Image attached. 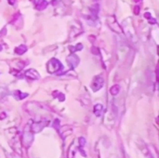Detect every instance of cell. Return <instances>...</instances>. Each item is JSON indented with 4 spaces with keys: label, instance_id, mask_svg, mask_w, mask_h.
Segmentation results:
<instances>
[{
    "label": "cell",
    "instance_id": "cell-15",
    "mask_svg": "<svg viewBox=\"0 0 159 158\" xmlns=\"http://www.w3.org/2000/svg\"><path fill=\"white\" fill-rule=\"evenodd\" d=\"M53 96L55 98H57L60 102H63L64 99H65L64 94H62V92H59V91H55V92H53Z\"/></svg>",
    "mask_w": 159,
    "mask_h": 158
},
{
    "label": "cell",
    "instance_id": "cell-6",
    "mask_svg": "<svg viewBox=\"0 0 159 158\" xmlns=\"http://www.w3.org/2000/svg\"><path fill=\"white\" fill-rule=\"evenodd\" d=\"M67 62H68V65L71 67V69H74L77 67V65L79 64V57L77 55H75L74 53L70 54L68 57H67Z\"/></svg>",
    "mask_w": 159,
    "mask_h": 158
},
{
    "label": "cell",
    "instance_id": "cell-13",
    "mask_svg": "<svg viewBox=\"0 0 159 158\" xmlns=\"http://www.w3.org/2000/svg\"><path fill=\"white\" fill-rule=\"evenodd\" d=\"M83 48V46L82 44H77V45H75V46H70L69 47V50L71 53H75V51H77V50H81V49Z\"/></svg>",
    "mask_w": 159,
    "mask_h": 158
},
{
    "label": "cell",
    "instance_id": "cell-11",
    "mask_svg": "<svg viewBox=\"0 0 159 158\" xmlns=\"http://www.w3.org/2000/svg\"><path fill=\"white\" fill-rule=\"evenodd\" d=\"M26 51H27V47L25 45H23V44L15 47V53L18 54V55H22L23 53H25Z\"/></svg>",
    "mask_w": 159,
    "mask_h": 158
},
{
    "label": "cell",
    "instance_id": "cell-23",
    "mask_svg": "<svg viewBox=\"0 0 159 158\" xmlns=\"http://www.w3.org/2000/svg\"><path fill=\"white\" fill-rule=\"evenodd\" d=\"M0 50H2V47L1 46H0Z\"/></svg>",
    "mask_w": 159,
    "mask_h": 158
},
{
    "label": "cell",
    "instance_id": "cell-1",
    "mask_svg": "<svg viewBox=\"0 0 159 158\" xmlns=\"http://www.w3.org/2000/svg\"><path fill=\"white\" fill-rule=\"evenodd\" d=\"M63 70V65L62 63L57 60V59H51L50 61L48 62L47 63V71L49 73H59Z\"/></svg>",
    "mask_w": 159,
    "mask_h": 158
},
{
    "label": "cell",
    "instance_id": "cell-5",
    "mask_svg": "<svg viewBox=\"0 0 159 158\" xmlns=\"http://www.w3.org/2000/svg\"><path fill=\"white\" fill-rule=\"evenodd\" d=\"M104 85V79L102 76H96L93 80H92V83H91V88L92 90L96 92V91L100 90L102 88Z\"/></svg>",
    "mask_w": 159,
    "mask_h": 158
},
{
    "label": "cell",
    "instance_id": "cell-19",
    "mask_svg": "<svg viewBox=\"0 0 159 158\" xmlns=\"http://www.w3.org/2000/svg\"><path fill=\"white\" fill-rule=\"evenodd\" d=\"M144 17L146 18V19H150V18H152V16H151V13H149V12H146L145 14H144Z\"/></svg>",
    "mask_w": 159,
    "mask_h": 158
},
{
    "label": "cell",
    "instance_id": "cell-3",
    "mask_svg": "<svg viewBox=\"0 0 159 158\" xmlns=\"http://www.w3.org/2000/svg\"><path fill=\"white\" fill-rule=\"evenodd\" d=\"M107 24L109 27H110L114 32L117 33V34H121V33H123V29L120 26V24L117 22L114 16H110V17H108Z\"/></svg>",
    "mask_w": 159,
    "mask_h": 158
},
{
    "label": "cell",
    "instance_id": "cell-2",
    "mask_svg": "<svg viewBox=\"0 0 159 158\" xmlns=\"http://www.w3.org/2000/svg\"><path fill=\"white\" fill-rule=\"evenodd\" d=\"M33 141V134L31 130V124L28 123L26 127L24 128V133H23V144L26 148H29Z\"/></svg>",
    "mask_w": 159,
    "mask_h": 158
},
{
    "label": "cell",
    "instance_id": "cell-18",
    "mask_svg": "<svg viewBox=\"0 0 159 158\" xmlns=\"http://www.w3.org/2000/svg\"><path fill=\"white\" fill-rule=\"evenodd\" d=\"M60 126H61V125H60V121H59V119H56V120L54 121L53 128H56V129L59 131V130H60Z\"/></svg>",
    "mask_w": 159,
    "mask_h": 158
},
{
    "label": "cell",
    "instance_id": "cell-4",
    "mask_svg": "<svg viewBox=\"0 0 159 158\" xmlns=\"http://www.w3.org/2000/svg\"><path fill=\"white\" fill-rule=\"evenodd\" d=\"M48 123H49V121L47 119H42L40 121L33 122V124L31 125V130L33 133H38L44 128H46L48 125Z\"/></svg>",
    "mask_w": 159,
    "mask_h": 158
},
{
    "label": "cell",
    "instance_id": "cell-22",
    "mask_svg": "<svg viewBox=\"0 0 159 158\" xmlns=\"http://www.w3.org/2000/svg\"><path fill=\"white\" fill-rule=\"evenodd\" d=\"M134 1H135V2L137 3V2H140V1H141V0H134Z\"/></svg>",
    "mask_w": 159,
    "mask_h": 158
},
{
    "label": "cell",
    "instance_id": "cell-20",
    "mask_svg": "<svg viewBox=\"0 0 159 158\" xmlns=\"http://www.w3.org/2000/svg\"><path fill=\"white\" fill-rule=\"evenodd\" d=\"M134 9H135V10H134V13H135V14H139V12H140V7H135Z\"/></svg>",
    "mask_w": 159,
    "mask_h": 158
},
{
    "label": "cell",
    "instance_id": "cell-14",
    "mask_svg": "<svg viewBox=\"0 0 159 158\" xmlns=\"http://www.w3.org/2000/svg\"><path fill=\"white\" fill-rule=\"evenodd\" d=\"M119 91H120V86L119 85H114L110 89V93L113 96H116L119 93Z\"/></svg>",
    "mask_w": 159,
    "mask_h": 158
},
{
    "label": "cell",
    "instance_id": "cell-8",
    "mask_svg": "<svg viewBox=\"0 0 159 158\" xmlns=\"http://www.w3.org/2000/svg\"><path fill=\"white\" fill-rule=\"evenodd\" d=\"M103 112V105L102 103H97L94 105L93 107V113L94 114L97 116V117H100V116H102Z\"/></svg>",
    "mask_w": 159,
    "mask_h": 158
},
{
    "label": "cell",
    "instance_id": "cell-10",
    "mask_svg": "<svg viewBox=\"0 0 159 158\" xmlns=\"http://www.w3.org/2000/svg\"><path fill=\"white\" fill-rule=\"evenodd\" d=\"M13 96L18 101H21V99H23L24 98L28 97V93H23L21 90H15L13 92Z\"/></svg>",
    "mask_w": 159,
    "mask_h": 158
},
{
    "label": "cell",
    "instance_id": "cell-7",
    "mask_svg": "<svg viewBox=\"0 0 159 158\" xmlns=\"http://www.w3.org/2000/svg\"><path fill=\"white\" fill-rule=\"evenodd\" d=\"M24 76L32 80H38L40 78V74L35 69H28L27 71H25Z\"/></svg>",
    "mask_w": 159,
    "mask_h": 158
},
{
    "label": "cell",
    "instance_id": "cell-9",
    "mask_svg": "<svg viewBox=\"0 0 159 158\" xmlns=\"http://www.w3.org/2000/svg\"><path fill=\"white\" fill-rule=\"evenodd\" d=\"M48 2L47 0H37L36 3V9L37 10H44L48 7Z\"/></svg>",
    "mask_w": 159,
    "mask_h": 158
},
{
    "label": "cell",
    "instance_id": "cell-12",
    "mask_svg": "<svg viewBox=\"0 0 159 158\" xmlns=\"http://www.w3.org/2000/svg\"><path fill=\"white\" fill-rule=\"evenodd\" d=\"M99 10H100V6L98 3H94L93 5L91 6L90 7V11L92 13V16L96 19L97 16H98V13H99Z\"/></svg>",
    "mask_w": 159,
    "mask_h": 158
},
{
    "label": "cell",
    "instance_id": "cell-17",
    "mask_svg": "<svg viewBox=\"0 0 159 158\" xmlns=\"http://www.w3.org/2000/svg\"><path fill=\"white\" fill-rule=\"evenodd\" d=\"M78 143H79V148H83L86 145V139L83 137H80L78 139Z\"/></svg>",
    "mask_w": 159,
    "mask_h": 158
},
{
    "label": "cell",
    "instance_id": "cell-16",
    "mask_svg": "<svg viewBox=\"0 0 159 158\" xmlns=\"http://www.w3.org/2000/svg\"><path fill=\"white\" fill-rule=\"evenodd\" d=\"M74 148H75V147H74V145L73 144V145L71 146L70 150H69L68 158H74V154H75V149H74Z\"/></svg>",
    "mask_w": 159,
    "mask_h": 158
},
{
    "label": "cell",
    "instance_id": "cell-21",
    "mask_svg": "<svg viewBox=\"0 0 159 158\" xmlns=\"http://www.w3.org/2000/svg\"><path fill=\"white\" fill-rule=\"evenodd\" d=\"M7 2H8V4H10V5L13 6L16 3V0H7Z\"/></svg>",
    "mask_w": 159,
    "mask_h": 158
}]
</instances>
